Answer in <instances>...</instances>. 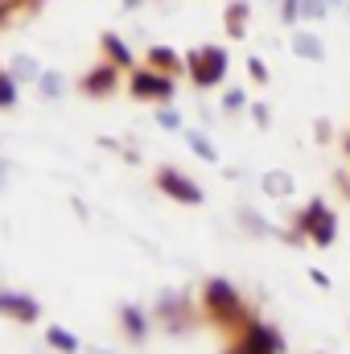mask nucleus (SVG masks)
Wrapping results in <instances>:
<instances>
[{"mask_svg": "<svg viewBox=\"0 0 350 354\" xmlns=\"http://www.w3.org/2000/svg\"><path fill=\"white\" fill-rule=\"evenodd\" d=\"M206 301H210V309L223 313V317H235V313H239V297H235V288H231L227 280H210V284H206Z\"/></svg>", "mask_w": 350, "mask_h": 354, "instance_id": "423d86ee", "label": "nucleus"}, {"mask_svg": "<svg viewBox=\"0 0 350 354\" xmlns=\"http://www.w3.org/2000/svg\"><path fill=\"white\" fill-rule=\"evenodd\" d=\"M330 8H334V12H342V8H347V0H330Z\"/></svg>", "mask_w": 350, "mask_h": 354, "instance_id": "bb28decb", "label": "nucleus"}, {"mask_svg": "<svg viewBox=\"0 0 350 354\" xmlns=\"http://www.w3.org/2000/svg\"><path fill=\"white\" fill-rule=\"evenodd\" d=\"M124 4H128V8H136V4H140V0H124Z\"/></svg>", "mask_w": 350, "mask_h": 354, "instance_id": "7c9ffc66", "label": "nucleus"}, {"mask_svg": "<svg viewBox=\"0 0 350 354\" xmlns=\"http://www.w3.org/2000/svg\"><path fill=\"white\" fill-rule=\"evenodd\" d=\"M132 95H140V99H169L174 95V79L169 75H157V71L132 75Z\"/></svg>", "mask_w": 350, "mask_h": 354, "instance_id": "39448f33", "label": "nucleus"}, {"mask_svg": "<svg viewBox=\"0 0 350 354\" xmlns=\"http://www.w3.org/2000/svg\"><path fill=\"white\" fill-rule=\"evenodd\" d=\"M103 46H107V54H111V58H116L120 66H128V62H132V54H128V46H124V41H120L116 33H107V37H103Z\"/></svg>", "mask_w": 350, "mask_h": 354, "instance_id": "2eb2a0df", "label": "nucleus"}, {"mask_svg": "<svg viewBox=\"0 0 350 354\" xmlns=\"http://www.w3.org/2000/svg\"><path fill=\"white\" fill-rule=\"evenodd\" d=\"M301 231H309V239H313L317 248H330L334 235H338V214H334L322 198H313V202L305 206V214H301Z\"/></svg>", "mask_w": 350, "mask_h": 354, "instance_id": "f03ea898", "label": "nucleus"}, {"mask_svg": "<svg viewBox=\"0 0 350 354\" xmlns=\"http://www.w3.org/2000/svg\"><path fill=\"white\" fill-rule=\"evenodd\" d=\"M42 91H46V95H62V79H58V75H46V79H42Z\"/></svg>", "mask_w": 350, "mask_h": 354, "instance_id": "5701e85b", "label": "nucleus"}, {"mask_svg": "<svg viewBox=\"0 0 350 354\" xmlns=\"http://www.w3.org/2000/svg\"><path fill=\"white\" fill-rule=\"evenodd\" d=\"M124 322H128V330H132V334H145V322H140V313H136V309H124Z\"/></svg>", "mask_w": 350, "mask_h": 354, "instance_id": "4be33fe9", "label": "nucleus"}, {"mask_svg": "<svg viewBox=\"0 0 350 354\" xmlns=\"http://www.w3.org/2000/svg\"><path fill=\"white\" fill-rule=\"evenodd\" d=\"M342 149H347V157H350V132H347V140H342Z\"/></svg>", "mask_w": 350, "mask_h": 354, "instance_id": "c85d7f7f", "label": "nucleus"}, {"mask_svg": "<svg viewBox=\"0 0 350 354\" xmlns=\"http://www.w3.org/2000/svg\"><path fill=\"white\" fill-rule=\"evenodd\" d=\"M248 75H252V83H268V62L252 54V58H248Z\"/></svg>", "mask_w": 350, "mask_h": 354, "instance_id": "a211bd4d", "label": "nucleus"}, {"mask_svg": "<svg viewBox=\"0 0 350 354\" xmlns=\"http://www.w3.org/2000/svg\"><path fill=\"white\" fill-rule=\"evenodd\" d=\"M248 21H252V4H248V0H231L227 12H223V29H227V37L243 41V37H248Z\"/></svg>", "mask_w": 350, "mask_h": 354, "instance_id": "0eeeda50", "label": "nucleus"}, {"mask_svg": "<svg viewBox=\"0 0 350 354\" xmlns=\"http://www.w3.org/2000/svg\"><path fill=\"white\" fill-rule=\"evenodd\" d=\"M185 140H190V149L202 157V161H219V153H214V145L202 136V132H185Z\"/></svg>", "mask_w": 350, "mask_h": 354, "instance_id": "ddd939ff", "label": "nucleus"}, {"mask_svg": "<svg viewBox=\"0 0 350 354\" xmlns=\"http://www.w3.org/2000/svg\"><path fill=\"white\" fill-rule=\"evenodd\" d=\"M288 50L301 58V62H326L330 58V50H326V41H322V33H313V29H293V37H288Z\"/></svg>", "mask_w": 350, "mask_h": 354, "instance_id": "7ed1b4c3", "label": "nucleus"}, {"mask_svg": "<svg viewBox=\"0 0 350 354\" xmlns=\"http://www.w3.org/2000/svg\"><path fill=\"white\" fill-rule=\"evenodd\" d=\"M157 120H161V128H177V124H181V115H177V111H161Z\"/></svg>", "mask_w": 350, "mask_h": 354, "instance_id": "393cba45", "label": "nucleus"}, {"mask_svg": "<svg viewBox=\"0 0 350 354\" xmlns=\"http://www.w3.org/2000/svg\"><path fill=\"white\" fill-rule=\"evenodd\" d=\"M8 103H12V83L0 75V107H8Z\"/></svg>", "mask_w": 350, "mask_h": 354, "instance_id": "b1692460", "label": "nucleus"}, {"mask_svg": "<svg viewBox=\"0 0 350 354\" xmlns=\"http://www.w3.org/2000/svg\"><path fill=\"white\" fill-rule=\"evenodd\" d=\"M330 12V0H301V21H326Z\"/></svg>", "mask_w": 350, "mask_h": 354, "instance_id": "9d476101", "label": "nucleus"}, {"mask_svg": "<svg viewBox=\"0 0 350 354\" xmlns=\"http://www.w3.org/2000/svg\"><path fill=\"white\" fill-rule=\"evenodd\" d=\"M342 17H347V25H350V0H347V8H342Z\"/></svg>", "mask_w": 350, "mask_h": 354, "instance_id": "cd10ccee", "label": "nucleus"}, {"mask_svg": "<svg viewBox=\"0 0 350 354\" xmlns=\"http://www.w3.org/2000/svg\"><path fill=\"white\" fill-rule=\"evenodd\" d=\"M111 83H116V71H111V66H103V71H95V75L87 79V91L103 95V91H111Z\"/></svg>", "mask_w": 350, "mask_h": 354, "instance_id": "4468645a", "label": "nucleus"}, {"mask_svg": "<svg viewBox=\"0 0 350 354\" xmlns=\"http://www.w3.org/2000/svg\"><path fill=\"white\" fill-rule=\"evenodd\" d=\"M317 140H322V145L330 140V120H317Z\"/></svg>", "mask_w": 350, "mask_h": 354, "instance_id": "a878e982", "label": "nucleus"}, {"mask_svg": "<svg viewBox=\"0 0 350 354\" xmlns=\"http://www.w3.org/2000/svg\"><path fill=\"white\" fill-rule=\"evenodd\" d=\"M149 62H153V66H161V71H181V58H177L174 50H165V46L149 50Z\"/></svg>", "mask_w": 350, "mask_h": 354, "instance_id": "9b49d317", "label": "nucleus"}, {"mask_svg": "<svg viewBox=\"0 0 350 354\" xmlns=\"http://www.w3.org/2000/svg\"><path fill=\"white\" fill-rule=\"evenodd\" d=\"M12 71H17L21 79H33V75H37V62H33V58H17V62H12Z\"/></svg>", "mask_w": 350, "mask_h": 354, "instance_id": "aec40b11", "label": "nucleus"}, {"mask_svg": "<svg viewBox=\"0 0 350 354\" xmlns=\"http://www.w3.org/2000/svg\"><path fill=\"white\" fill-rule=\"evenodd\" d=\"M12 4H17V0H0V8H12Z\"/></svg>", "mask_w": 350, "mask_h": 354, "instance_id": "c756f323", "label": "nucleus"}, {"mask_svg": "<svg viewBox=\"0 0 350 354\" xmlns=\"http://www.w3.org/2000/svg\"><path fill=\"white\" fill-rule=\"evenodd\" d=\"M280 21L288 29H297L301 25V0H280Z\"/></svg>", "mask_w": 350, "mask_h": 354, "instance_id": "dca6fc26", "label": "nucleus"}, {"mask_svg": "<svg viewBox=\"0 0 350 354\" xmlns=\"http://www.w3.org/2000/svg\"><path fill=\"white\" fill-rule=\"evenodd\" d=\"M239 107H248V95L239 87H231L227 95H223V111H239Z\"/></svg>", "mask_w": 350, "mask_h": 354, "instance_id": "f3484780", "label": "nucleus"}, {"mask_svg": "<svg viewBox=\"0 0 350 354\" xmlns=\"http://www.w3.org/2000/svg\"><path fill=\"white\" fill-rule=\"evenodd\" d=\"M227 62L231 58H227L223 46H198V50L185 54V71H190V79L198 87H219L223 75H227Z\"/></svg>", "mask_w": 350, "mask_h": 354, "instance_id": "f257e3e1", "label": "nucleus"}, {"mask_svg": "<svg viewBox=\"0 0 350 354\" xmlns=\"http://www.w3.org/2000/svg\"><path fill=\"white\" fill-rule=\"evenodd\" d=\"M0 313H8V317H21V322H33V317H37V305H33L29 297L0 292Z\"/></svg>", "mask_w": 350, "mask_h": 354, "instance_id": "6e6552de", "label": "nucleus"}, {"mask_svg": "<svg viewBox=\"0 0 350 354\" xmlns=\"http://www.w3.org/2000/svg\"><path fill=\"white\" fill-rule=\"evenodd\" d=\"M87 354H107V351H87Z\"/></svg>", "mask_w": 350, "mask_h": 354, "instance_id": "2f4dec72", "label": "nucleus"}, {"mask_svg": "<svg viewBox=\"0 0 350 354\" xmlns=\"http://www.w3.org/2000/svg\"><path fill=\"white\" fill-rule=\"evenodd\" d=\"M252 120H256L260 128H268V124H272V111H268V103H252Z\"/></svg>", "mask_w": 350, "mask_h": 354, "instance_id": "412c9836", "label": "nucleus"}, {"mask_svg": "<svg viewBox=\"0 0 350 354\" xmlns=\"http://www.w3.org/2000/svg\"><path fill=\"white\" fill-rule=\"evenodd\" d=\"M50 346H58V351H75V338H71V334H66V330H50Z\"/></svg>", "mask_w": 350, "mask_h": 354, "instance_id": "6ab92c4d", "label": "nucleus"}, {"mask_svg": "<svg viewBox=\"0 0 350 354\" xmlns=\"http://www.w3.org/2000/svg\"><path fill=\"white\" fill-rule=\"evenodd\" d=\"M264 189H268V194H276V198H284V194L293 189V177L284 174V169H276V174L264 177Z\"/></svg>", "mask_w": 350, "mask_h": 354, "instance_id": "f8f14e48", "label": "nucleus"}, {"mask_svg": "<svg viewBox=\"0 0 350 354\" xmlns=\"http://www.w3.org/2000/svg\"><path fill=\"white\" fill-rule=\"evenodd\" d=\"M276 346H280V342H276L268 330H260V326H256V330H252V338H248V351H252V354H272Z\"/></svg>", "mask_w": 350, "mask_h": 354, "instance_id": "1a4fd4ad", "label": "nucleus"}, {"mask_svg": "<svg viewBox=\"0 0 350 354\" xmlns=\"http://www.w3.org/2000/svg\"><path fill=\"white\" fill-rule=\"evenodd\" d=\"M157 185H161L165 194H174L177 202H190V206H194V202H202V189H198L190 177H181L177 169H161V174H157Z\"/></svg>", "mask_w": 350, "mask_h": 354, "instance_id": "20e7f679", "label": "nucleus"}, {"mask_svg": "<svg viewBox=\"0 0 350 354\" xmlns=\"http://www.w3.org/2000/svg\"><path fill=\"white\" fill-rule=\"evenodd\" d=\"M268 4H280V0H268Z\"/></svg>", "mask_w": 350, "mask_h": 354, "instance_id": "473e14b6", "label": "nucleus"}]
</instances>
